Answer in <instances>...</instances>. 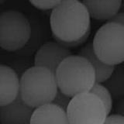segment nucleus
<instances>
[{
    "label": "nucleus",
    "instance_id": "obj_1",
    "mask_svg": "<svg viewBox=\"0 0 124 124\" xmlns=\"http://www.w3.org/2000/svg\"><path fill=\"white\" fill-rule=\"evenodd\" d=\"M50 26L55 41L68 48L80 46L91 32V16L81 1L63 0L54 8Z\"/></svg>",
    "mask_w": 124,
    "mask_h": 124
},
{
    "label": "nucleus",
    "instance_id": "obj_2",
    "mask_svg": "<svg viewBox=\"0 0 124 124\" xmlns=\"http://www.w3.org/2000/svg\"><path fill=\"white\" fill-rule=\"evenodd\" d=\"M55 77L58 89L71 97L89 92L96 83L92 65L78 54L66 58L57 68Z\"/></svg>",
    "mask_w": 124,
    "mask_h": 124
},
{
    "label": "nucleus",
    "instance_id": "obj_3",
    "mask_svg": "<svg viewBox=\"0 0 124 124\" xmlns=\"http://www.w3.org/2000/svg\"><path fill=\"white\" fill-rule=\"evenodd\" d=\"M57 91L55 74L47 68L34 65L19 78V96L33 108L52 103Z\"/></svg>",
    "mask_w": 124,
    "mask_h": 124
},
{
    "label": "nucleus",
    "instance_id": "obj_4",
    "mask_svg": "<svg viewBox=\"0 0 124 124\" xmlns=\"http://www.w3.org/2000/svg\"><path fill=\"white\" fill-rule=\"evenodd\" d=\"M99 59L108 65L117 66L124 62V26L108 21L96 31L92 42Z\"/></svg>",
    "mask_w": 124,
    "mask_h": 124
},
{
    "label": "nucleus",
    "instance_id": "obj_5",
    "mask_svg": "<svg viewBox=\"0 0 124 124\" xmlns=\"http://www.w3.org/2000/svg\"><path fill=\"white\" fill-rule=\"evenodd\" d=\"M31 37L28 18L17 10H6L0 13V47L13 52L23 49Z\"/></svg>",
    "mask_w": 124,
    "mask_h": 124
},
{
    "label": "nucleus",
    "instance_id": "obj_6",
    "mask_svg": "<svg viewBox=\"0 0 124 124\" xmlns=\"http://www.w3.org/2000/svg\"><path fill=\"white\" fill-rule=\"evenodd\" d=\"M66 112L69 124H103L108 116L103 102L90 92L72 97Z\"/></svg>",
    "mask_w": 124,
    "mask_h": 124
},
{
    "label": "nucleus",
    "instance_id": "obj_7",
    "mask_svg": "<svg viewBox=\"0 0 124 124\" xmlns=\"http://www.w3.org/2000/svg\"><path fill=\"white\" fill-rule=\"evenodd\" d=\"M72 55L67 46L57 41L42 44L34 55V65L47 68L55 74L57 68L66 58Z\"/></svg>",
    "mask_w": 124,
    "mask_h": 124
},
{
    "label": "nucleus",
    "instance_id": "obj_8",
    "mask_svg": "<svg viewBox=\"0 0 124 124\" xmlns=\"http://www.w3.org/2000/svg\"><path fill=\"white\" fill-rule=\"evenodd\" d=\"M33 110L19 95L13 102L0 107V124H30Z\"/></svg>",
    "mask_w": 124,
    "mask_h": 124
},
{
    "label": "nucleus",
    "instance_id": "obj_9",
    "mask_svg": "<svg viewBox=\"0 0 124 124\" xmlns=\"http://www.w3.org/2000/svg\"><path fill=\"white\" fill-rule=\"evenodd\" d=\"M19 78L13 68L0 64V107L13 102L18 98Z\"/></svg>",
    "mask_w": 124,
    "mask_h": 124
},
{
    "label": "nucleus",
    "instance_id": "obj_10",
    "mask_svg": "<svg viewBox=\"0 0 124 124\" xmlns=\"http://www.w3.org/2000/svg\"><path fill=\"white\" fill-rule=\"evenodd\" d=\"M91 18L99 21H109L119 13L122 0H82Z\"/></svg>",
    "mask_w": 124,
    "mask_h": 124
},
{
    "label": "nucleus",
    "instance_id": "obj_11",
    "mask_svg": "<svg viewBox=\"0 0 124 124\" xmlns=\"http://www.w3.org/2000/svg\"><path fill=\"white\" fill-rule=\"evenodd\" d=\"M30 124H69L67 112L53 103L34 108Z\"/></svg>",
    "mask_w": 124,
    "mask_h": 124
},
{
    "label": "nucleus",
    "instance_id": "obj_12",
    "mask_svg": "<svg viewBox=\"0 0 124 124\" xmlns=\"http://www.w3.org/2000/svg\"><path fill=\"white\" fill-rule=\"evenodd\" d=\"M78 55L82 56L90 62L95 71L96 82H105L113 71L115 66L108 65L101 61L95 54L92 43H88L80 50Z\"/></svg>",
    "mask_w": 124,
    "mask_h": 124
},
{
    "label": "nucleus",
    "instance_id": "obj_13",
    "mask_svg": "<svg viewBox=\"0 0 124 124\" xmlns=\"http://www.w3.org/2000/svg\"><path fill=\"white\" fill-rule=\"evenodd\" d=\"M102 84L108 89L113 99L124 98V65L115 66L111 75Z\"/></svg>",
    "mask_w": 124,
    "mask_h": 124
},
{
    "label": "nucleus",
    "instance_id": "obj_14",
    "mask_svg": "<svg viewBox=\"0 0 124 124\" xmlns=\"http://www.w3.org/2000/svg\"><path fill=\"white\" fill-rule=\"evenodd\" d=\"M90 92L95 95L102 101L105 106H106L108 114L109 115L112 109V106H113V98H112L108 89L102 83L96 82L91 89Z\"/></svg>",
    "mask_w": 124,
    "mask_h": 124
},
{
    "label": "nucleus",
    "instance_id": "obj_15",
    "mask_svg": "<svg viewBox=\"0 0 124 124\" xmlns=\"http://www.w3.org/2000/svg\"><path fill=\"white\" fill-rule=\"evenodd\" d=\"M33 6L39 9L48 10L53 9L63 0H29Z\"/></svg>",
    "mask_w": 124,
    "mask_h": 124
},
{
    "label": "nucleus",
    "instance_id": "obj_16",
    "mask_svg": "<svg viewBox=\"0 0 124 124\" xmlns=\"http://www.w3.org/2000/svg\"><path fill=\"white\" fill-rule=\"evenodd\" d=\"M71 99H72V97L66 95L65 93L62 92L61 91H60L59 89H58V91L57 92L55 97H54L52 103L56 105L58 107L61 108L62 109H64V111H67V108L69 106L70 102H71Z\"/></svg>",
    "mask_w": 124,
    "mask_h": 124
},
{
    "label": "nucleus",
    "instance_id": "obj_17",
    "mask_svg": "<svg viewBox=\"0 0 124 124\" xmlns=\"http://www.w3.org/2000/svg\"><path fill=\"white\" fill-rule=\"evenodd\" d=\"M103 124H124V117L116 113L108 115Z\"/></svg>",
    "mask_w": 124,
    "mask_h": 124
},
{
    "label": "nucleus",
    "instance_id": "obj_18",
    "mask_svg": "<svg viewBox=\"0 0 124 124\" xmlns=\"http://www.w3.org/2000/svg\"><path fill=\"white\" fill-rule=\"evenodd\" d=\"M116 114H119L124 117V98L118 100V102L116 106Z\"/></svg>",
    "mask_w": 124,
    "mask_h": 124
},
{
    "label": "nucleus",
    "instance_id": "obj_19",
    "mask_svg": "<svg viewBox=\"0 0 124 124\" xmlns=\"http://www.w3.org/2000/svg\"><path fill=\"white\" fill-rule=\"evenodd\" d=\"M109 21L119 23V24H121L122 26H124V13H117L113 18L111 19Z\"/></svg>",
    "mask_w": 124,
    "mask_h": 124
},
{
    "label": "nucleus",
    "instance_id": "obj_20",
    "mask_svg": "<svg viewBox=\"0 0 124 124\" xmlns=\"http://www.w3.org/2000/svg\"><path fill=\"white\" fill-rule=\"evenodd\" d=\"M6 1V0H0V5H2V4H3Z\"/></svg>",
    "mask_w": 124,
    "mask_h": 124
},
{
    "label": "nucleus",
    "instance_id": "obj_21",
    "mask_svg": "<svg viewBox=\"0 0 124 124\" xmlns=\"http://www.w3.org/2000/svg\"><path fill=\"white\" fill-rule=\"evenodd\" d=\"M76 1H81V0H76Z\"/></svg>",
    "mask_w": 124,
    "mask_h": 124
}]
</instances>
